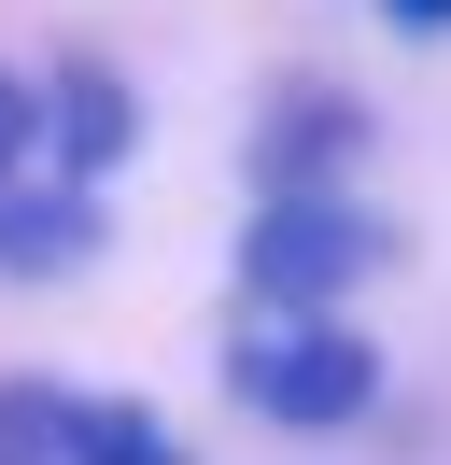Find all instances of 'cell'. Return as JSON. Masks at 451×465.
<instances>
[{
  "label": "cell",
  "mask_w": 451,
  "mask_h": 465,
  "mask_svg": "<svg viewBox=\"0 0 451 465\" xmlns=\"http://www.w3.org/2000/svg\"><path fill=\"white\" fill-rule=\"evenodd\" d=\"M226 381H240L268 423H353L366 395H381V367H366V339H338L325 311H282V324H240V352H226Z\"/></svg>",
  "instance_id": "2"
},
{
  "label": "cell",
  "mask_w": 451,
  "mask_h": 465,
  "mask_svg": "<svg viewBox=\"0 0 451 465\" xmlns=\"http://www.w3.org/2000/svg\"><path fill=\"white\" fill-rule=\"evenodd\" d=\"M71 254H99V183L56 170L43 85L0 71V268H71Z\"/></svg>",
  "instance_id": "1"
},
{
  "label": "cell",
  "mask_w": 451,
  "mask_h": 465,
  "mask_svg": "<svg viewBox=\"0 0 451 465\" xmlns=\"http://www.w3.org/2000/svg\"><path fill=\"white\" fill-rule=\"evenodd\" d=\"M43 127H56V170H71V183H99V170H127V155H141V99L113 85L99 57H71V71L43 85Z\"/></svg>",
  "instance_id": "5"
},
{
  "label": "cell",
  "mask_w": 451,
  "mask_h": 465,
  "mask_svg": "<svg viewBox=\"0 0 451 465\" xmlns=\"http://www.w3.org/2000/svg\"><path fill=\"white\" fill-rule=\"evenodd\" d=\"M381 15H395V29H451V0H381Z\"/></svg>",
  "instance_id": "7"
},
{
  "label": "cell",
  "mask_w": 451,
  "mask_h": 465,
  "mask_svg": "<svg viewBox=\"0 0 451 465\" xmlns=\"http://www.w3.org/2000/svg\"><path fill=\"white\" fill-rule=\"evenodd\" d=\"M0 465H184V437L127 395H56V381H0Z\"/></svg>",
  "instance_id": "4"
},
{
  "label": "cell",
  "mask_w": 451,
  "mask_h": 465,
  "mask_svg": "<svg viewBox=\"0 0 451 465\" xmlns=\"http://www.w3.org/2000/svg\"><path fill=\"white\" fill-rule=\"evenodd\" d=\"M338 142H366V114H353V99H282V142H268V198H325L310 170H325Z\"/></svg>",
  "instance_id": "6"
},
{
  "label": "cell",
  "mask_w": 451,
  "mask_h": 465,
  "mask_svg": "<svg viewBox=\"0 0 451 465\" xmlns=\"http://www.w3.org/2000/svg\"><path fill=\"white\" fill-rule=\"evenodd\" d=\"M353 268H381V226H366L353 198H268L240 226V282L268 296V311H325Z\"/></svg>",
  "instance_id": "3"
}]
</instances>
